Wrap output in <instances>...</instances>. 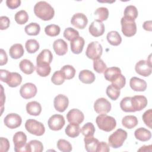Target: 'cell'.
Listing matches in <instances>:
<instances>
[{
  "label": "cell",
  "mask_w": 152,
  "mask_h": 152,
  "mask_svg": "<svg viewBox=\"0 0 152 152\" xmlns=\"http://www.w3.org/2000/svg\"><path fill=\"white\" fill-rule=\"evenodd\" d=\"M121 109L125 112H135L131 103V97H125L120 102Z\"/></svg>",
  "instance_id": "36"
},
{
  "label": "cell",
  "mask_w": 152,
  "mask_h": 152,
  "mask_svg": "<svg viewBox=\"0 0 152 152\" xmlns=\"http://www.w3.org/2000/svg\"><path fill=\"white\" fill-rule=\"evenodd\" d=\"M25 32L27 34L30 36H36L37 35L40 31V25L36 23H31L24 28Z\"/></svg>",
  "instance_id": "35"
},
{
  "label": "cell",
  "mask_w": 152,
  "mask_h": 152,
  "mask_svg": "<svg viewBox=\"0 0 152 152\" xmlns=\"http://www.w3.org/2000/svg\"><path fill=\"white\" fill-rule=\"evenodd\" d=\"M4 124L10 129H15L19 127L22 122L21 116L17 113L8 114L4 119Z\"/></svg>",
  "instance_id": "13"
},
{
  "label": "cell",
  "mask_w": 152,
  "mask_h": 152,
  "mask_svg": "<svg viewBox=\"0 0 152 152\" xmlns=\"http://www.w3.org/2000/svg\"><path fill=\"white\" fill-rule=\"evenodd\" d=\"M24 50L21 44L16 43L11 46L9 49L10 56L12 59H19L24 55Z\"/></svg>",
  "instance_id": "25"
},
{
  "label": "cell",
  "mask_w": 152,
  "mask_h": 152,
  "mask_svg": "<svg viewBox=\"0 0 152 152\" xmlns=\"http://www.w3.org/2000/svg\"><path fill=\"white\" fill-rule=\"evenodd\" d=\"M121 91L113 84H110L106 88V94L112 100H116L120 96Z\"/></svg>",
  "instance_id": "38"
},
{
  "label": "cell",
  "mask_w": 152,
  "mask_h": 152,
  "mask_svg": "<svg viewBox=\"0 0 152 152\" xmlns=\"http://www.w3.org/2000/svg\"><path fill=\"white\" fill-rule=\"evenodd\" d=\"M102 52L103 48L101 44L97 41H94L88 45L86 51V55L89 59L95 60L100 58Z\"/></svg>",
  "instance_id": "7"
},
{
  "label": "cell",
  "mask_w": 152,
  "mask_h": 152,
  "mask_svg": "<svg viewBox=\"0 0 152 152\" xmlns=\"http://www.w3.org/2000/svg\"><path fill=\"white\" fill-rule=\"evenodd\" d=\"M127 132L125 130L119 128L112 133L108 138L109 145L113 148L121 147L127 138Z\"/></svg>",
  "instance_id": "4"
},
{
  "label": "cell",
  "mask_w": 152,
  "mask_h": 152,
  "mask_svg": "<svg viewBox=\"0 0 152 152\" xmlns=\"http://www.w3.org/2000/svg\"><path fill=\"white\" fill-rule=\"evenodd\" d=\"M53 59V55L50 50L43 49L37 55L36 58V65L47 63L50 64Z\"/></svg>",
  "instance_id": "22"
},
{
  "label": "cell",
  "mask_w": 152,
  "mask_h": 152,
  "mask_svg": "<svg viewBox=\"0 0 152 152\" xmlns=\"http://www.w3.org/2000/svg\"><path fill=\"white\" fill-rule=\"evenodd\" d=\"M25 47L28 53H33L39 50V43L36 39H31L26 41Z\"/></svg>",
  "instance_id": "37"
},
{
  "label": "cell",
  "mask_w": 152,
  "mask_h": 152,
  "mask_svg": "<svg viewBox=\"0 0 152 152\" xmlns=\"http://www.w3.org/2000/svg\"><path fill=\"white\" fill-rule=\"evenodd\" d=\"M61 31L60 27L56 24H50L45 28V33L52 37H55L58 36Z\"/></svg>",
  "instance_id": "43"
},
{
  "label": "cell",
  "mask_w": 152,
  "mask_h": 152,
  "mask_svg": "<svg viewBox=\"0 0 152 152\" xmlns=\"http://www.w3.org/2000/svg\"><path fill=\"white\" fill-rule=\"evenodd\" d=\"M96 122L99 128L106 132L112 131L116 126L115 119L106 114H101L97 116Z\"/></svg>",
  "instance_id": "3"
},
{
  "label": "cell",
  "mask_w": 152,
  "mask_h": 152,
  "mask_svg": "<svg viewBox=\"0 0 152 152\" xmlns=\"http://www.w3.org/2000/svg\"><path fill=\"white\" fill-rule=\"evenodd\" d=\"M150 56L151 55H149L148 60H140L136 64L135 70L138 74L144 77H148L151 74L152 66Z\"/></svg>",
  "instance_id": "9"
},
{
  "label": "cell",
  "mask_w": 152,
  "mask_h": 152,
  "mask_svg": "<svg viewBox=\"0 0 152 152\" xmlns=\"http://www.w3.org/2000/svg\"><path fill=\"white\" fill-rule=\"evenodd\" d=\"M10 24V20L7 16H1L0 17V29L3 30L8 28Z\"/></svg>",
  "instance_id": "51"
},
{
  "label": "cell",
  "mask_w": 152,
  "mask_h": 152,
  "mask_svg": "<svg viewBox=\"0 0 152 152\" xmlns=\"http://www.w3.org/2000/svg\"><path fill=\"white\" fill-rule=\"evenodd\" d=\"M85 44L84 39L80 36H78L72 40L71 41V50L72 52L75 54L80 53L83 49L84 46Z\"/></svg>",
  "instance_id": "21"
},
{
  "label": "cell",
  "mask_w": 152,
  "mask_h": 152,
  "mask_svg": "<svg viewBox=\"0 0 152 152\" xmlns=\"http://www.w3.org/2000/svg\"><path fill=\"white\" fill-rule=\"evenodd\" d=\"M25 128L29 133L36 136H41L43 135L45 132L44 125L42 123L33 119H28L26 121Z\"/></svg>",
  "instance_id": "5"
},
{
  "label": "cell",
  "mask_w": 152,
  "mask_h": 152,
  "mask_svg": "<svg viewBox=\"0 0 152 152\" xmlns=\"http://www.w3.org/2000/svg\"><path fill=\"white\" fill-rule=\"evenodd\" d=\"M93 68L97 72L102 74L106 69L107 66L102 59L99 58L93 60Z\"/></svg>",
  "instance_id": "46"
},
{
  "label": "cell",
  "mask_w": 152,
  "mask_h": 152,
  "mask_svg": "<svg viewBox=\"0 0 152 152\" xmlns=\"http://www.w3.org/2000/svg\"><path fill=\"white\" fill-rule=\"evenodd\" d=\"M151 117H152V110L151 109L146 110L142 115V118L144 124L148 126L150 128H151Z\"/></svg>",
  "instance_id": "50"
},
{
  "label": "cell",
  "mask_w": 152,
  "mask_h": 152,
  "mask_svg": "<svg viewBox=\"0 0 152 152\" xmlns=\"http://www.w3.org/2000/svg\"><path fill=\"white\" fill-rule=\"evenodd\" d=\"M0 144H1V148H0V151H4V152H7L8 151L10 148V142L8 139L4 137H1L0 138Z\"/></svg>",
  "instance_id": "52"
},
{
  "label": "cell",
  "mask_w": 152,
  "mask_h": 152,
  "mask_svg": "<svg viewBox=\"0 0 152 152\" xmlns=\"http://www.w3.org/2000/svg\"><path fill=\"white\" fill-rule=\"evenodd\" d=\"M53 48L56 55L62 56L65 55L68 51V45L65 40L59 39L54 41Z\"/></svg>",
  "instance_id": "20"
},
{
  "label": "cell",
  "mask_w": 152,
  "mask_h": 152,
  "mask_svg": "<svg viewBox=\"0 0 152 152\" xmlns=\"http://www.w3.org/2000/svg\"><path fill=\"white\" fill-rule=\"evenodd\" d=\"M19 67L21 71L26 74H32L35 69L33 64L28 59H24L20 61Z\"/></svg>",
  "instance_id": "29"
},
{
  "label": "cell",
  "mask_w": 152,
  "mask_h": 152,
  "mask_svg": "<svg viewBox=\"0 0 152 152\" xmlns=\"http://www.w3.org/2000/svg\"><path fill=\"white\" fill-rule=\"evenodd\" d=\"M71 23L76 28L83 29L86 27L88 23V19L86 15L83 13L78 12L74 14L72 17Z\"/></svg>",
  "instance_id": "17"
},
{
  "label": "cell",
  "mask_w": 152,
  "mask_h": 152,
  "mask_svg": "<svg viewBox=\"0 0 152 152\" xmlns=\"http://www.w3.org/2000/svg\"><path fill=\"white\" fill-rule=\"evenodd\" d=\"M94 15L97 16L98 20L101 21L106 20L109 17V10L106 7H99L94 11Z\"/></svg>",
  "instance_id": "44"
},
{
  "label": "cell",
  "mask_w": 152,
  "mask_h": 152,
  "mask_svg": "<svg viewBox=\"0 0 152 152\" xmlns=\"http://www.w3.org/2000/svg\"><path fill=\"white\" fill-rule=\"evenodd\" d=\"M6 4L10 9H15L21 4L20 0H7Z\"/></svg>",
  "instance_id": "54"
},
{
  "label": "cell",
  "mask_w": 152,
  "mask_h": 152,
  "mask_svg": "<svg viewBox=\"0 0 152 152\" xmlns=\"http://www.w3.org/2000/svg\"><path fill=\"white\" fill-rule=\"evenodd\" d=\"M94 109L96 113L100 115L106 114L111 109V104L106 99L100 97L97 99L94 102Z\"/></svg>",
  "instance_id": "10"
},
{
  "label": "cell",
  "mask_w": 152,
  "mask_h": 152,
  "mask_svg": "<svg viewBox=\"0 0 152 152\" xmlns=\"http://www.w3.org/2000/svg\"><path fill=\"white\" fill-rule=\"evenodd\" d=\"M27 136L23 131L17 132L13 136L14 151L15 152L27 151L26 148Z\"/></svg>",
  "instance_id": "8"
},
{
  "label": "cell",
  "mask_w": 152,
  "mask_h": 152,
  "mask_svg": "<svg viewBox=\"0 0 152 152\" xmlns=\"http://www.w3.org/2000/svg\"><path fill=\"white\" fill-rule=\"evenodd\" d=\"M88 31L94 37H99L103 35L104 33V25L101 21L95 20L90 25Z\"/></svg>",
  "instance_id": "16"
},
{
  "label": "cell",
  "mask_w": 152,
  "mask_h": 152,
  "mask_svg": "<svg viewBox=\"0 0 152 152\" xmlns=\"http://www.w3.org/2000/svg\"><path fill=\"white\" fill-rule=\"evenodd\" d=\"M26 110L30 115L38 116L42 112V106L39 102L31 101L27 103Z\"/></svg>",
  "instance_id": "23"
},
{
  "label": "cell",
  "mask_w": 152,
  "mask_h": 152,
  "mask_svg": "<svg viewBox=\"0 0 152 152\" xmlns=\"http://www.w3.org/2000/svg\"><path fill=\"white\" fill-rule=\"evenodd\" d=\"M107 42L113 46H118L122 42V37L116 31H109L106 36Z\"/></svg>",
  "instance_id": "31"
},
{
  "label": "cell",
  "mask_w": 152,
  "mask_h": 152,
  "mask_svg": "<svg viewBox=\"0 0 152 152\" xmlns=\"http://www.w3.org/2000/svg\"><path fill=\"white\" fill-rule=\"evenodd\" d=\"M1 81L6 83L9 87H16L22 82V77L17 72H10L5 69L0 70Z\"/></svg>",
  "instance_id": "2"
},
{
  "label": "cell",
  "mask_w": 152,
  "mask_h": 152,
  "mask_svg": "<svg viewBox=\"0 0 152 152\" xmlns=\"http://www.w3.org/2000/svg\"><path fill=\"white\" fill-rule=\"evenodd\" d=\"M49 128L53 131L61 130L65 124L64 116L59 114H55L51 116L48 121Z\"/></svg>",
  "instance_id": "11"
},
{
  "label": "cell",
  "mask_w": 152,
  "mask_h": 152,
  "mask_svg": "<svg viewBox=\"0 0 152 152\" xmlns=\"http://www.w3.org/2000/svg\"><path fill=\"white\" fill-rule=\"evenodd\" d=\"M142 27L145 30L151 31V21H146L144 22L142 24Z\"/></svg>",
  "instance_id": "57"
},
{
  "label": "cell",
  "mask_w": 152,
  "mask_h": 152,
  "mask_svg": "<svg viewBox=\"0 0 152 152\" xmlns=\"http://www.w3.org/2000/svg\"><path fill=\"white\" fill-rule=\"evenodd\" d=\"M61 71L64 74L65 78L66 80L73 78L75 74V68L70 65H66L62 66L61 69Z\"/></svg>",
  "instance_id": "39"
},
{
  "label": "cell",
  "mask_w": 152,
  "mask_h": 152,
  "mask_svg": "<svg viewBox=\"0 0 152 152\" xmlns=\"http://www.w3.org/2000/svg\"><path fill=\"white\" fill-rule=\"evenodd\" d=\"M36 70L37 74L39 76L45 77L49 75V74L50 73L51 68L49 64L43 63V64L36 65Z\"/></svg>",
  "instance_id": "34"
},
{
  "label": "cell",
  "mask_w": 152,
  "mask_h": 152,
  "mask_svg": "<svg viewBox=\"0 0 152 152\" xmlns=\"http://www.w3.org/2000/svg\"><path fill=\"white\" fill-rule=\"evenodd\" d=\"M129 86L135 91H144L147 88V83L142 79L133 77L130 79Z\"/></svg>",
  "instance_id": "19"
},
{
  "label": "cell",
  "mask_w": 152,
  "mask_h": 152,
  "mask_svg": "<svg viewBox=\"0 0 152 152\" xmlns=\"http://www.w3.org/2000/svg\"><path fill=\"white\" fill-rule=\"evenodd\" d=\"M26 148L27 152H42L43 145L40 141L33 140L26 144Z\"/></svg>",
  "instance_id": "30"
},
{
  "label": "cell",
  "mask_w": 152,
  "mask_h": 152,
  "mask_svg": "<svg viewBox=\"0 0 152 152\" xmlns=\"http://www.w3.org/2000/svg\"><path fill=\"white\" fill-rule=\"evenodd\" d=\"M78 36L79 32L72 27H68L64 31V37L70 42Z\"/></svg>",
  "instance_id": "45"
},
{
  "label": "cell",
  "mask_w": 152,
  "mask_h": 152,
  "mask_svg": "<svg viewBox=\"0 0 152 152\" xmlns=\"http://www.w3.org/2000/svg\"><path fill=\"white\" fill-rule=\"evenodd\" d=\"M66 119L70 124H80L84 119L83 113L78 109H72L66 114Z\"/></svg>",
  "instance_id": "14"
},
{
  "label": "cell",
  "mask_w": 152,
  "mask_h": 152,
  "mask_svg": "<svg viewBox=\"0 0 152 152\" xmlns=\"http://www.w3.org/2000/svg\"><path fill=\"white\" fill-rule=\"evenodd\" d=\"M110 151V148L108 144L104 141L99 142L97 145V148L96 150V152H101V151H104V152H108Z\"/></svg>",
  "instance_id": "53"
},
{
  "label": "cell",
  "mask_w": 152,
  "mask_h": 152,
  "mask_svg": "<svg viewBox=\"0 0 152 152\" xmlns=\"http://www.w3.org/2000/svg\"><path fill=\"white\" fill-rule=\"evenodd\" d=\"M14 19L17 23L19 24H24L27 22L28 20V15L24 10H20L18 11L14 17Z\"/></svg>",
  "instance_id": "41"
},
{
  "label": "cell",
  "mask_w": 152,
  "mask_h": 152,
  "mask_svg": "<svg viewBox=\"0 0 152 152\" xmlns=\"http://www.w3.org/2000/svg\"><path fill=\"white\" fill-rule=\"evenodd\" d=\"M138 10L136 7L130 5H128L124 10V17L131 18L135 20L138 17Z\"/></svg>",
  "instance_id": "40"
},
{
  "label": "cell",
  "mask_w": 152,
  "mask_h": 152,
  "mask_svg": "<svg viewBox=\"0 0 152 152\" xmlns=\"http://www.w3.org/2000/svg\"><path fill=\"white\" fill-rule=\"evenodd\" d=\"M79 80L85 84H91L95 81V75L91 71L84 69L80 72L78 75Z\"/></svg>",
  "instance_id": "26"
},
{
  "label": "cell",
  "mask_w": 152,
  "mask_h": 152,
  "mask_svg": "<svg viewBox=\"0 0 152 152\" xmlns=\"http://www.w3.org/2000/svg\"><path fill=\"white\" fill-rule=\"evenodd\" d=\"M37 90L35 84L31 83H27L23 84L20 89L21 96L25 99H29L34 97Z\"/></svg>",
  "instance_id": "12"
},
{
  "label": "cell",
  "mask_w": 152,
  "mask_h": 152,
  "mask_svg": "<svg viewBox=\"0 0 152 152\" xmlns=\"http://www.w3.org/2000/svg\"><path fill=\"white\" fill-rule=\"evenodd\" d=\"M148 148H151V145H143L138 151H150L149 150H148Z\"/></svg>",
  "instance_id": "58"
},
{
  "label": "cell",
  "mask_w": 152,
  "mask_h": 152,
  "mask_svg": "<svg viewBox=\"0 0 152 152\" xmlns=\"http://www.w3.org/2000/svg\"><path fill=\"white\" fill-rule=\"evenodd\" d=\"M120 74H121V70L119 68L112 66L106 68L104 72V77L106 80L112 82Z\"/></svg>",
  "instance_id": "28"
},
{
  "label": "cell",
  "mask_w": 152,
  "mask_h": 152,
  "mask_svg": "<svg viewBox=\"0 0 152 152\" xmlns=\"http://www.w3.org/2000/svg\"><path fill=\"white\" fill-rule=\"evenodd\" d=\"M65 77L61 70L55 71L51 77V81L55 85L62 84L65 81Z\"/></svg>",
  "instance_id": "48"
},
{
  "label": "cell",
  "mask_w": 152,
  "mask_h": 152,
  "mask_svg": "<svg viewBox=\"0 0 152 152\" xmlns=\"http://www.w3.org/2000/svg\"><path fill=\"white\" fill-rule=\"evenodd\" d=\"M122 26V32L126 37H131L135 34L137 32V25L135 20L123 17L121 20Z\"/></svg>",
  "instance_id": "6"
},
{
  "label": "cell",
  "mask_w": 152,
  "mask_h": 152,
  "mask_svg": "<svg viewBox=\"0 0 152 152\" xmlns=\"http://www.w3.org/2000/svg\"><path fill=\"white\" fill-rule=\"evenodd\" d=\"M35 15L44 21H48L54 17L53 8L46 1H39L34 7Z\"/></svg>",
  "instance_id": "1"
},
{
  "label": "cell",
  "mask_w": 152,
  "mask_h": 152,
  "mask_svg": "<svg viewBox=\"0 0 152 152\" xmlns=\"http://www.w3.org/2000/svg\"><path fill=\"white\" fill-rule=\"evenodd\" d=\"M134 135L136 139L141 141H147L151 137V132L145 128H139L134 132Z\"/></svg>",
  "instance_id": "27"
},
{
  "label": "cell",
  "mask_w": 152,
  "mask_h": 152,
  "mask_svg": "<svg viewBox=\"0 0 152 152\" xmlns=\"http://www.w3.org/2000/svg\"><path fill=\"white\" fill-rule=\"evenodd\" d=\"M68 104V98L66 96L61 94L57 95L53 100L54 107L59 112H64L67 109Z\"/></svg>",
  "instance_id": "15"
},
{
  "label": "cell",
  "mask_w": 152,
  "mask_h": 152,
  "mask_svg": "<svg viewBox=\"0 0 152 152\" xmlns=\"http://www.w3.org/2000/svg\"><path fill=\"white\" fill-rule=\"evenodd\" d=\"M131 103L134 112L140 111L147 104V98L142 95H137L131 97Z\"/></svg>",
  "instance_id": "18"
},
{
  "label": "cell",
  "mask_w": 152,
  "mask_h": 152,
  "mask_svg": "<svg viewBox=\"0 0 152 152\" xmlns=\"http://www.w3.org/2000/svg\"><path fill=\"white\" fill-rule=\"evenodd\" d=\"M1 115L3 112V109H4V103L5 102V96L4 94V88L2 87V86L1 84Z\"/></svg>",
  "instance_id": "56"
},
{
  "label": "cell",
  "mask_w": 152,
  "mask_h": 152,
  "mask_svg": "<svg viewBox=\"0 0 152 152\" xmlns=\"http://www.w3.org/2000/svg\"><path fill=\"white\" fill-rule=\"evenodd\" d=\"M65 134L69 137L75 138L78 137L81 132V128L78 124H69L65 128Z\"/></svg>",
  "instance_id": "32"
},
{
  "label": "cell",
  "mask_w": 152,
  "mask_h": 152,
  "mask_svg": "<svg viewBox=\"0 0 152 152\" xmlns=\"http://www.w3.org/2000/svg\"><path fill=\"white\" fill-rule=\"evenodd\" d=\"M85 148L88 152H96L99 140L93 136L85 137L84 139Z\"/></svg>",
  "instance_id": "24"
},
{
  "label": "cell",
  "mask_w": 152,
  "mask_h": 152,
  "mask_svg": "<svg viewBox=\"0 0 152 152\" xmlns=\"http://www.w3.org/2000/svg\"><path fill=\"white\" fill-rule=\"evenodd\" d=\"M1 57H0V65L2 66L7 63L8 57L5 51L3 49H1Z\"/></svg>",
  "instance_id": "55"
},
{
  "label": "cell",
  "mask_w": 152,
  "mask_h": 152,
  "mask_svg": "<svg viewBox=\"0 0 152 152\" xmlns=\"http://www.w3.org/2000/svg\"><path fill=\"white\" fill-rule=\"evenodd\" d=\"M57 147L63 152H69L72 150V145L70 142L64 139H60L58 141Z\"/></svg>",
  "instance_id": "47"
},
{
  "label": "cell",
  "mask_w": 152,
  "mask_h": 152,
  "mask_svg": "<svg viewBox=\"0 0 152 152\" xmlns=\"http://www.w3.org/2000/svg\"><path fill=\"white\" fill-rule=\"evenodd\" d=\"M138 122V119L136 116L133 115L125 116L122 120V125L128 129H132L134 128L137 125Z\"/></svg>",
  "instance_id": "33"
},
{
  "label": "cell",
  "mask_w": 152,
  "mask_h": 152,
  "mask_svg": "<svg viewBox=\"0 0 152 152\" xmlns=\"http://www.w3.org/2000/svg\"><path fill=\"white\" fill-rule=\"evenodd\" d=\"M112 84H113L116 88L121 90L125 86L126 84L125 77L122 74H120L112 81Z\"/></svg>",
  "instance_id": "49"
},
{
  "label": "cell",
  "mask_w": 152,
  "mask_h": 152,
  "mask_svg": "<svg viewBox=\"0 0 152 152\" xmlns=\"http://www.w3.org/2000/svg\"><path fill=\"white\" fill-rule=\"evenodd\" d=\"M81 131L84 137H91L94 135L95 128L91 122H87L81 128Z\"/></svg>",
  "instance_id": "42"
}]
</instances>
